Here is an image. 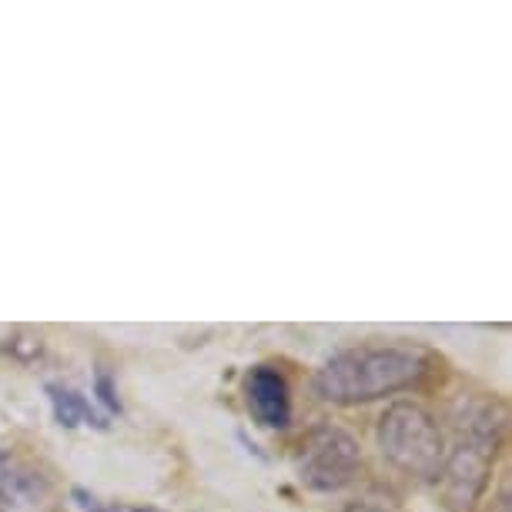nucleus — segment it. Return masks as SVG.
I'll return each mask as SVG.
<instances>
[{"instance_id":"obj_1","label":"nucleus","mask_w":512,"mask_h":512,"mask_svg":"<svg viewBox=\"0 0 512 512\" xmlns=\"http://www.w3.org/2000/svg\"><path fill=\"white\" fill-rule=\"evenodd\" d=\"M432 355L409 342H365L332 355L315 372L318 399L332 405H359L419 385L429 375Z\"/></svg>"},{"instance_id":"obj_2","label":"nucleus","mask_w":512,"mask_h":512,"mask_svg":"<svg viewBox=\"0 0 512 512\" xmlns=\"http://www.w3.org/2000/svg\"><path fill=\"white\" fill-rule=\"evenodd\" d=\"M502 439V415L492 402H472L459 419L456 449L446 452L439 469L442 496L452 512H469L489 486L492 459Z\"/></svg>"},{"instance_id":"obj_3","label":"nucleus","mask_w":512,"mask_h":512,"mask_svg":"<svg viewBox=\"0 0 512 512\" xmlns=\"http://www.w3.org/2000/svg\"><path fill=\"white\" fill-rule=\"evenodd\" d=\"M382 456L415 479H436L446 462V436L419 402H392L379 419Z\"/></svg>"},{"instance_id":"obj_4","label":"nucleus","mask_w":512,"mask_h":512,"mask_svg":"<svg viewBox=\"0 0 512 512\" xmlns=\"http://www.w3.org/2000/svg\"><path fill=\"white\" fill-rule=\"evenodd\" d=\"M298 479L315 492H338L362 472V446L338 425H315L295 456Z\"/></svg>"},{"instance_id":"obj_5","label":"nucleus","mask_w":512,"mask_h":512,"mask_svg":"<svg viewBox=\"0 0 512 512\" xmlns=\"http://www.w3.org/2000/svg\"><path fill=\"white\" fill-rule=\"evenodd\" d=\"M248 409L265 429H285L292 422V392L285 375L272 365H258L248 375Z\"/></svg>"},{"instance_id":"obj_6","label":"nucleus","mask_w":512,"mask_h":512,"mask_svg":"<svg viewBox=\"0 0 512 512\" xmlns=\"http://www.w3.org/2000/svg\"><path fill=\"white\" fill-rule=\"evenodd\" d=\"M47 496V479L24 459L0 452V499L14 506H31Z\"/></svg>"},{"instance_id":"obj_7","label":"nucleus","mask_w":512,"mask_h":512,"mask_svg":"<svg viewBox=\"0 0 512 512\" xmlns=\"http://www.w3.org/2000/svg\"><path fill=\"white\" fill-rule=\"evenodd\" d=\"M47 395H51V405H54V419L61 422L64 429H74V425H81V422L101 425L98 419H94L91 405L84 402V395H77L71 389H61V385H51Z\"/></svg>"},{"instance_id":"obj_8","label":"nucleus","mask_w":512,"mask_h":512,"mask_svg":"<svg viewBox=\"0 0 512 512\" xmlns=\"http://www.w3.org/2000/svg\"><path fill=\"white\" fill-rule=\"evenodd\" d=\"M74 502L84 512H158V509H148V506H124V502L98 499V496H91V492H84V489H74Z\"/></svg>"},{"instance_id":"obj_9","label":"nucleus","mask_w":512,"mask_h":512,"mask_svg":"<svg viewBox=\"0 0 512 512\" xmlns=\"http://www.w3.org/2000/svg\"><path fill=\"white\" fill-rule=\"evenodd\" d=\"M94 389H98L101 395V402L108 405L111 412H121V402H118V392H114V385H111V375L108 372H98V379H94Z\"/></svg>"},{"instance_id":"obj_10","label":"nucleus","mask_w":512,"mask_h":512,"mask_svg":"<svg viewBox=\"0 0 512 512\" xmlns=\"http://www.w3.org/2000/svg\"><path fill=\"white\" fill-rule=\"evenodd\" d=\"M345 512H385V509H379V506H369V502H352L349 509Z\"/></svg>"}]
</instances>
